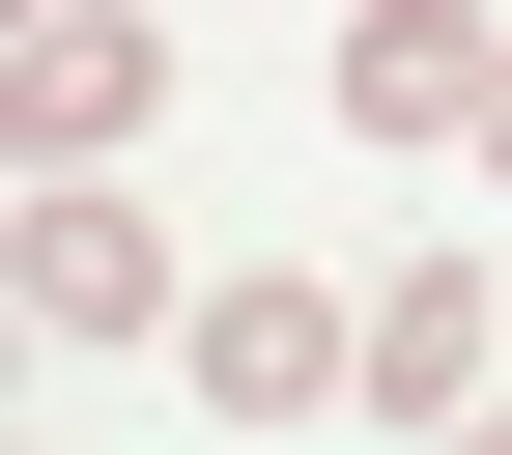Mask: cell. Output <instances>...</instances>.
<instances>
[{
    "label": "cell",
    "mask_w": 512,
    "mask_h": 455,
    "mask_svg": "<svg viewBox=\"0 0 512 455\" xmlns=\"http://www.w3.org/2000/svg\"><path fill=\"white\" fill-rule=\"evenodd\" d=\"M342 114H370V143H456V114H484V0H370V29H342Z\"/></svg>",
    "instance_id": "1"
},
{
    "label": "cell",
    "mask_w": 512,
    "mask_h": 455,
    "mask_svg": "<svg viewBox=\"0 0 512 455\" xmlns=\"http://www.w3.org/2000/svg\"><path fill=\"white\" fill-rule=\"evenodd\" d=\"M0 114H29V143L86 171L114 114H143V29H114V0H29V57H0Z\"/></svg>",
    "instance_id": "2"
},
{
    "label": "cell",
    "mask_w": 512,
    "mask_h": 455,
    "mask_svg": "<svg viewBox=\"0 0 512 455\" xmlns=\"http://www.w3.org/2000/svg\"><path fill=\"white\" fill-rule=\"evenodd\" d=\"M29 313H57V342H143V313H171V228L143 200H57L29 228Z\"/></svg>",
    "instance_id": "3"
},
{
    "label": "cell",
    "mask_w": 512,
    "mask_h": 455,
    "mask_svg": "<svg viewBox=\"0 0 512 455\" xmlns=\"http://www.w3.org/2000/svg\"><path fill=\"white\" fill-rule=\"evenodd\" d=\"M200 370H228V399H342V313H313V285H256V256H228V285H200Z\"/></svg>",
    "instance_id": "4"
},
{
    "label": "cell",
    "mask_w": 512,
    "mask_h": 455,
    "mask_svg": "<svg viewBox=\"0 0 512 455\" xmlns=\"http://www.w3.org/2000/svg\"><path fill=\"white\" fill-rule=\"evenodd\" d=\"M370 399H484V285H456V256H427V285L370 313Z\"/></svg>",
    "instance_id": "5"
},
{
    "label": "cell",
    "mask_w": 512,
    "mask_h": 455,
    "mask_svg": "<svg viewBox=\"0 0 512 455\" xmlns=\"http://www.w3.org/2000/svg\"><path fill=\"white\" fill-rule=\"evenodd\" d=\"M484 171H512V57H484Z\"/></svg>",
    "instance_id": "6"
}]
</instances>
